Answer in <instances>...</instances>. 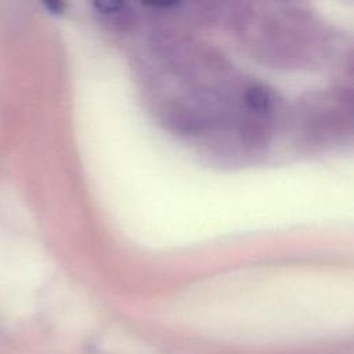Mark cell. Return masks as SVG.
Instances as JSON below:
<instances>
[{
	"mask_svg": "<svg viewBox=\"0 0 354 354\" xmlns=\"http://www.w3.org/2000/svg\"><path fill=\"white\" fill-rule=\"evenodd\" d=\"M246 105L256 113H267L274 102L272 93L263 84H250L245 91Z\"/></svg>",
	"mask_w": 354,
	"mask_h": 354,
	"instance_id": "6da1fadb",
	"label": "cell"
}]
</instances>
